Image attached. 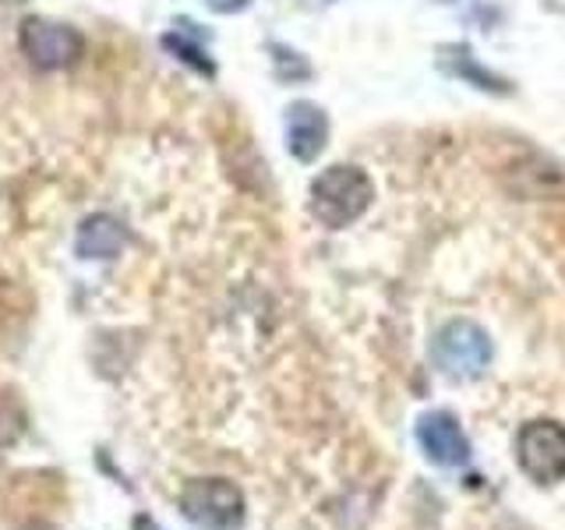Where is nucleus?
<instances>
[{
	"label": "nucleus",
	"mask_w": 565,
	"mask_h": 530,
	"mask_svg": "<svg viewBox=\"0 0 565 530\" xmlns=\"http://www.w3.org/2000/svg\"><path fill=\"white\" fill-rule=\"evenodd\" d=\"M375 202V184H371L367 170L353 163H332L311 181L308 205L311 216L326 230H343L358 223Z\"/></svg>",
	"instance_id": "f257e3e1"
},
{
	"label": "nucleus",
	"mask_w": 565,
	"mask_h": 530,
	"mask_svg": "<svg viewBox=\"0 0 565 530\" xmlns=\"http://www.w3.org/2000/svg\"><path fill=\"white\" fill-rule=\"evenodd\" d=\"M431 358L441 375L449 379H481L491 364V336L473 318H452L438 329L431 343Z\"/></svg>",
	"instance_id": "f03ea898"
},
{
	"label": "nucleus",
	"mask_w": 565,
	"mask_h": 530,
	"mask_svg": "<svg viewBox=\"0 0 565 530\" xmlns=\"http://www.w3.org/2000/svg\"><path fill=\"white\" fill-rule=\"evenodd\" d=\"M177 506L191 523L205 530H237L247 517L244 491L226 477H194L184 485Z\"/></svg>",
	"instance_id": "7ed1b4c3"
},
{
	"label": "nucleus",
	"mask_w": 565,
	"mask_h": 530,
	"mask_svg": "<svg viewBox=\"0 0 565 530\" xmlns=\"http://www.w3.org/2000/svg\"><path fill=\"white\" fill-rule=\"evenodd\" d=\"M516 464L534 485L565 481V424L555 417L526 421L516 435Z\"/></svg>",
	"instance_id": "20e7f679"
},
{
	"label": "nucleus",
	"mask_w": 565,
	"mask_h": 530,
	"mask_svg": "<svg viewBox=\"0 0 565 530\" xmlns=\"http://www.w3.org/2000/svg\"><path fill=\"white\" fill-rule=\"evenodd\" d=\"M22 53L29 57L32 67L40 71H61V67H71L78 64V57L85 53V40L71 29V25H61V22H46V18H29L22 22Z\"/></svg>",
	"instance_id": "39448f33"
},
{
	"label": "nucleus",
	"mask_w": 565,
	"mask_h": 530,
	"mask_svg": "<svg viewBox=\"0 0 565 530\" xmlns=\"http://www.w3.org/2000/svg\"><path fill=\"white\" fill-rule=\"evenodd\" d=\"M417 442L424 456L438 467H463L470 464V438L459 428L456 414L449 411H428L417 421Z\"/></svg>",
	"instance_id": "423d86ee"
},
{
	"label": "nucleus",
	"mask_w": 565,
	"mask_h": 530,
	"mask_svg": "<svg viewBox=\"0 0 565 530\" xmlns=\"http://www.w3.org/2000/svg\"><path fill=\"white\" fill-rule=\"evenodd\" d=\"M329 146V117L318 103L297 99L287 106V149L300 163H315Z\"/></svg>",
	"instance_id": "0eeeda50"
},
{
	"label": "nucleus",
	"mask_w": 565,
	"mask_h": 530,
	"mask_svg": "<svg viewBox=\"0 0 565 530\" xmlns=\"http://www.w3.org/2000/svg\"><path fill=\"white\" fill-rule=\"evenodd\" d=\"M124 244H128V226L120 220L106 216V212H96V216H88L78 230V255L82 258H117L124 252Z\"/></svg>",
	"instance_id": "6e6552de"
},
{
	"label": "nucleus",
	"mask_w": 565,
	"mask_h": 530,
	"mask_svg": "<svg viewBox=\"0 0 565 530\" xmlns=\"http://www.w3.org/2000/svg\"><path fill=\"white\" fill-rule=\"evenodd\" d=\"M438 64H441V71H449L452 78L467 82L473 88H481V93H499V96L509 93V82L502 75H494V71H488L481 61H477L470 46H459V43L441 46L438 50Z\"/></svg>",
	"instance_id": "1a4fd4ad"
},
{
	"label": "nucleus",
	"mask_w": 565,
	"mask_h": 530,
	"mask_svg": "<svg viewBox=\"0 0 565 530\" xmlns=\"http://www.w3.org/2000/svg\"><path fill=\"white\" fill-rule=\"evenodd\" d=\"M163 46L173 53V57H181L184 64H191L194 71H202V75H212V61H209V50L202 46V43H194V40H188V35L181 32V29H173V32H167L163 35Z\"/></svg>",
	"instance_id": "9d476101"
},
{
	"label": "nucleus",
	"mask_w": 565,
	"mask_h": 530,
	"mask_svg": "<svg viewBox=\"0 0 565 530\" xmlns=\"http://www.w3.org/2000/svg\"><path fill=\"white\" fill-rule=\"evenodd\" d=\"M269 53H273V64H276V75H279V82H308L311 78V64L300 57L297 50H290V46H282V43H273L269 46Z\"/></svg>",
	"instance_id": "9b49d317"
},
{
	"label": "nucleus",
	"mask_w": 565,
	"mask_h": 530,
	"mask_svg": "<svg viewBox=\"0 0 565 530\" xmlns=\"http://www.w3.org/2000/svg\"><path fill=\"white\" fill-rule=\"evenodd\" d=\"M247 4H252V0H209V8L216 11V14H237Z\"/></svg>",
	"instance_id": "f8f14e48"
},
{
	"label": "nucleus",
	"mask_w": 565,
	"mask_h": 530,
	"mask_svg": "<svg viewBox=\"0 0 565 530\" xmlns=\"http://www.w3.org/2000/svg\"><path fill=\"white\" fill-rule=\"evenodd\" d=\"M311 8H326V4H332V0H308Z\"/></svg>",
	"instance_id": "ddd939ff"
}]
</instances>
